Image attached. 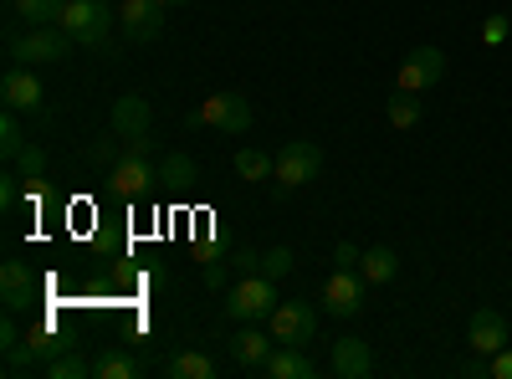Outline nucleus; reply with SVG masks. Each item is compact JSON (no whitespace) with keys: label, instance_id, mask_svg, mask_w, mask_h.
<instances>
[{"label":"nucleus","instance_id":"1","mask_svg":"<svg viewBox=\"0 0 512 379\" xmlns=\"http://www.w3.org/2000/svg\"><path fill=\"white\" fill-rule=\"evenodd\" d=\"M185 123H190V129H216L226 139H241L251 129V103L241 93H210L200 108L185 113Z\"/></svg>","mask_w":512,"mask_h":379},{"label":"nucleus","instance_id":"2","mask_svg":"<svg viewBox=\"0 0 512 379\" xmlns=\"http://www.w3.org/2000/svg\"><path fill=\"white\" fill-rule=\"evenodd\" d=\"M226 313L236 323H262L277 313V277L267 272H241V282L226 292Z\"/></svg>","mask_w":512,"mask_h":379},{"label":"nucleus","instance_id":"3","mask_svg":"<svg viewBox=\"0 0 512 379\" xmlns=\"http://www.w3.org/2000/svg\"><path fill=\"white\" fill-rule=\"evenodd\" d=\"M113 16H118L113 0H72L67 16H62V31L77 41V47L103 52L108 47V31H113Z\"/></svg>","mask_w":512,"mask_h":379},{"label":"nucleus","instance_id":"4","mask_svg":"<svg viewBox=\"0 0 512 379\" xmlns=\"http://www.w3.org/2000/svg\"><path fill=\"white\" fill-rule=\"evenodd\" d=\"M72 47H77V41H72L62 26H26L16 41H6L11 62H21V67H47V62H62Z\"/></svg>","mask_w":512,"mask_h":379},{"label":"nucleus","instance_id":"5","mask_svg":"<svg viewBox=\"0 0 512 379\" xmlns=\"http://www.w3.org/2000/svg\"><path fill=\"white\" fill-rule=\"evenodd\" d=\"M149 185H159V164H154V154L128 144V149L118 154V164L108 170V190L123 195V200H139Z\"/></svg>","mask_w":512,"mask_h":379},{"label":"nucleus","instance_id":"6","mask_svg":"<svg viewBox=\"0 0 512 379\" xmlns=\"http://www.w3.org/2000/svg\"><path fill=\"white\" fill-rule=\"evenodd\" d=\"M72 344L67 339H57V333H52V323H36L31 333H26V339H21V349L16 354H6V374H41V369H47L57 354H67Z\"/></svg>","mask_w":512,"mask_h":379},{"label":"nucleus","instance_id":"7","mask_svg":"<svg viewBox=\"0 0 512 379\" xmlns=\"http://www.w3.org/2000/svg\"><path fill=\"white\" fill-rule=\"evenodd\" d=\"M318 170H323V149L313 139H287L277 149V185L282 190H297V185L318 180Z\"/></svg>","mask_w":512,"mask_h":379},{"label":"nucleus","instance_id":"8","mask_svg":"<svg viewBox=\"0 0 512 379\" xmlns=\"http://www.w3.org/2000/svg\"><path fill=\"white\" fill-rule=\"evenodd\" d=\"M272 323V339L277 344H297V349H308L313 339H318V308L313 303H277V313L267 318Z\"/></svg>","mask_w":512,"mask_h":379},{"label":"nucleus","instance_id":"9","mask_svg":"<svg viewBox=\"0 0 512 379\" xmlns=\"http://www.w3.org/2000/svg\"><path fill=\"white\" fill-rule=\"evenodd\" d=\"M441 77H446V52H441V47H415V52L400 62L395 88H400V93H431V88H441Z\"/></svg>","mask_w":512,"mask_h":379},{"label":"nucleus","instance_id":"10","mask_svg":"<svg viewBox=\"0 0 512 379\" xmlns=\"http://www.w3.org/2000/svg\"><path fill=\"white\" fill-rule=\"evenodd\" d=\"M364 277H359V267H333L328 272V282H323V308L333 313V318H354L359 308H364Z\"/></svg>","mask_w":512,"mask_h":379},{"label":"nucleus","instance_id":"11","mask_svg":"<svg viewBox=\"0 0 512 379\" xmlns=\"http://www.w3.org/2000/svg\"><path fill=\"white\" fill-rule=\"evenodd\" d=\"M118 26H123V36L128 41H159V31H164V6L159 0H118Z\"/></svg>","mask_w":512,"mask_h":379},{"label":"nucleus","instance_id":"12","mask_svg":"<svg viewBox=\"0 0 512 379\" xmlns=\"http://www.w3.org/2000/svg\"><path fill=\"white\" fill-rule=\"evenodd\" d=\"M113 134H118L123 144L154 134V108H149V98H139V93L113 98Z\"/></svg>","mask_w":512,"mask_h":379},{"label":"nucleus","instance_id":"13","mask_svg":"<svg viewBox=\"0 0 512 379\" xmlns=\"http://www.w3.org/2000/svg\"><path fill=\"white\" fill-rule=\"evenodd\" d=\"M0 98H6V108H11V113H36L47 93H41V77H36L31 67L11 62V67H6V77H0Z\"/></svg>","mask_w":512,"mask_h":379},{"label":"nucleus","instance_id":"14","mask_svg":"<svg viewBox=\"0 0 512 379\" xmlns=\"http://www.w3.org/2000/svg\"><path fill=\"white\" fill-rule=\"evenodd\" d=\"M466 344H472L477 354H497V349H507L512 344V328H507V318L497 313V308H477L472 313V323H466Z\"/></svg>","mask_w":512,"mask_h":379},{"label":"nucleus","instance_id":"15","mask_svg":"<svg viewBox=\"0 0 512 379\" xmlns=\"http://www.w3.org/2000/svg\"><path fill=\"white\" fill-rule=\"evenodd\" d=\"M328 369H333L338 379H364V374L374 369V354H369L364 339H333V359H328Z\"/></svg>","mask_w":512,"mask_h":379},{"label":"nucleus","instance_id":"16","mask_svg":"<svg viewBox=\"0 0 512 379\" xmlns=\"http://www.w3.org/2000/svg\"><path fill=\"white\" fill-rule=\"evenodd\" d=\"M262 374H267V379H313V374H318V364H313L303 349H297V344H277V349L267 354Z\"/></svg>","mask_w":512,"mask_h":379},{"label":"nucleus","instance_id":"17","mask_svg":"<svg viewBox=\"0 0 512 379\" xmlns=\"http://www.w3.org/2000/svg\"><path fill=\"white\" fill-rule=\"evenodd\" d=\"M272 333H262V328H256V323H246L241 333H236V344H231V354H236V364L241 369H262L267 364V354H272Z\"/></svg>","mask_w":512,"mask_h":379},{"label":"nucleus","instance_id":"18","mask_svg":"<svg viewBox=\"0 0 512 379\" xmlns=\"http://www.w3.org/2000/svg\"><path fill=\"white\" fill-rule=\"evenodd\" d=\"M395 272H400V257L390 246H369L364 257H359V277L369 282V287H384V282H395Z\"/></svg>","mask_w":512,"mask_h":379},{"label":"nucleus","instance_id":"19","mask_svg":"<svg viewBox=\"0 0 512 379\" xmlns=\"http://www.w3.org/2000/svg\"><path fill=\"white\" fill-rule=\"evenodd\" d=\"M195 180H200V164H195L190 154L169 149V154L159 159V185H169V190H185V185H195Z\"/></svg>","mask_w":512,"mask_h":379},{"label":"nucleus","instance_id":"20","mask_svg":"<svg viewBox=\"0 0 512 379\" xmlns=\"http://www.w3.org/2000/svg\"><path fill=\"white\" fill-rule=\"evenodd\" d=\"M144 369H149L144 359L123 354V349H103V354L93 359V374H98V379H139Z\"/></svg>","mask_w":512,"mask_h":379},{"label":"nucleus","instance_id":"21","mask_svg":"<svg viewBox=\"0 0 512 379\" xmlns=\"http://www.w3.org/2000/svg\"><path fill=\"white\" fill-rule=\"evenodd\" d=\"M67 6H72V0H16V16L26 26H62Z\"/></svg>","mask_w":512,"mask_h":379},{"label":"nucleus","instance_id":"22","mask_svg":"<svg viewBox=\"0 0 512 379\" xmlns=\"http://www.w3.org/2000/svg\"><path fill=\"white\" fill-rule=\"evenodd\" d=\"M26 144H31V139H26V129H21V113H11V108H6V118H0V159L16 164Z\"/></svg>","mask_w":512,"mask_h":379},{"label":"nucleus","instance_id":"23","mask_svg":"<svg viewBox=\"0 0 512 379\" xmlns=\"http://www.w3.org/2000/svg\"><path fill=\"white\" fill-rule=\"evenodd\" d=\"M236 175L241 180H272L277 175V159L262 149H236Z\"/></svg>","mask_w":512,"mask_h":379},{"label":"nucleus","instance_id":"24","mask_svg":"<svg viewBox=\"0 0 512 379\" xmlns=\"http://www.w3.org/2000/svg\"><path fill=\"white\" fill-rule=\"evenodd\" d=\"M164 369L175 374V379H216V364H210L200 349H190V354H175V359H169Z\"/></svg>","mask_w":512,"mask_h":379},{"label":"nucleus","instance_id":"25","mask_svg":"<svg viewBox=\"0 0 512 379\" xmlns=\"http://www.w3.org/2000/svg\"><path fill=\"white\" fill-rule=\"evenodd\" d=\"M384 113H390V123H395V129L405 134V129H415V123H420V93H400L395 88V98H390V108H384Z\"/></svg>","mask_w":512,"mask_h":379},{"label":"nucleus","instance_id":"26","mask_svg":"<svg viewBox=\"0 0 512 379\" xmlns=\"http://www.w3.org/2000/svg\"><path fill=\"white\" fill-rule=\"evenodd\" d=\"M41 374H47V379H82V374H93V359H82L77 349H67V354H57Z\"/></svg>","mask_w":512,"mask_h":379},{"label":"nucleus","instance_id":"27","mask_svg":"<svg viewBox=\"0 0 512 379\" xmlns=\"http://www.w3.org/2000/svg\"><path fill=\"white\" fill-rule=\"evenodd\" d=\"M16 170H21L26 185H41V175H47V149H41V144H26L21 159H16Z\"/></svg>","mask_w":512,"mask_h":379},{"label":"nucleus","instance_id":"28","mask_svg":"<svg viewBox=\"0 0 512 379\" xmlns=\"http://www.w3.org/2000/svg\"><path fill=\"white\" fill-rule=\"evenodd\" d=\"M26 287H36V272L26 262H6V267H0V292H26Z\"/></svg>","mask_w":512,"mask_h":379},{"label":"nucleus","instance_id":"29","mask_svg":"<svg viewBox=\"0 0 512 379\" xmlns=\"http://www.w3.org/2000/svg\"><path fill=\"white\" fill-rule=\"evenodd\" d=\"M262 272H267V277H287V272H292V251H287V246L262 251Z\"/></svg>","mask_w":512,"mask_h":379},{"label":"nucleus","instance_id":"30","mask_svg":"<svg viewBox=\"0 0 512 379\" xmlns=\"http://www.w3.org/2000/svg\"><path fill=\"white\" fill-rule=\"evenodd\" d=\"M507 36H512V21L507 16H487L482 21V41H487V47H502Z\"/></svg>","mask_w":512,"mask_h":379},{"label":"nucleus","instance_id":"31","mask_svg":"<svg viewBox=\"0 0 512 379\" xmlns=\"http://www.w3.org/2000/svg\"><path fill=\"white\" fill-rule=\"evenodd\" d=\"M21 339H26V333L16 328V313H6V318H0V354H16Z\"/></svg>","mask_w":512,"mask_h":379},{"label":"nucleus","instance_id":"32","mask_svg":"<svg viewBox=\"0 0 512 379\" xmlns=\"http://www.w3.org/2000/svg\"><path fill=\"white\" fill-rule=\"evenodd\" d=\"M487 379H512V344L497 349V354L487 359Z\"/></svg>","mask_w":512,"mask_h":379},{"label":"nucleus","instance_id":"33","mask_svg":"<svg viewBox=\"0 0 512 379\" xmlns=\"http://www.w3.org/2000/svg\"><path fill=\"white\" fill-rule=\"evenodd\" d=\"M113 139H118V134H108V139H98V144L88 149V159H93V164H118V144H113Z\"/></svg>","mask_w":512,"mask_h":379},{"label":"nucleus","instance_id":"34","mask_svg":"<svg viewBox=\"0 0 512 379\" xmlns=\"http://www.w3.org/2000/svg\"><path fill=\"white\" fill-rule=\"evenodd\" d=\"M231 267H236V272H262V251H251V246H236Z\"/></svg>","mask_w":512,"mask_h":379},{"label":"nucleus","instance_id":"35","mask_svg":"<svg viewBox=\"0 0 512 379\" xmlns=\"http://www.w3.org/2000/svg\"><path fill=\"white\" fill-rule=\"evenodd\" d=\"M0 303H6V313H26V308L36 303V287H26V292H0Z\"/></svg>","mask_w":512,"mask_h":379},{"label":"nucleus","instance_id":"36","mask_svg":"<svg viewBox=\"0 0 512 379\" xmlns=\"http://www.w3.org/2000/svg\"><path fill=\"white\" fill-rule=\"evenodd\" d=\"M359 257H364V251H359L354 241H338V246H333V267H359Z\"/></svg>","mask_w":512,"mask_h":379},{"label":"nucleus","instance_id":"37","mask_svg":"<svg viewBox=\"0 0 512 379\" xmlns=\"http://www.w3.org/2000/svg\"><path fill=\"white\" fill-rule=\"evenodd\" d=\"M16 200H21V170H16V175H6V180H0V205L11 210Z\"/></svg>","mask_w":512,"mask_h":379},{"label":"nucleus","instance_id":"38","mask_svg":"<svg viewBox=\"0 0 512 379\" xmlns=\"http://www.w3.org/2000/svg\"><path fill=\"white\" fill-rule=\"evenodd\" d=\"M461 374H466V379H487V354H477L472 364H461Z\"/></svg>","mask_w":512,"mask_h":379},{"label":"nucleus","instance_id":"39","mask_svg":"<svg viewBox=\"0 0 512 379\" xmlns=\"http://www.w3.org/2000/svg\"><path fill=\"white\" fill-rule=\"evenodd\" d=\"M205 287H226V267H221V262L205 267Z\"/></svg>","mask_w":512,"mask_h":379},{"label":"nucleus","instance_id":"40","mask_svg":"<svg viewBox=\"0 0 512 379\" xmlns=\"http://www.w3.org/2000/svg\"><path fill=\"white\" fill-rule=\"evenodd\" d=\"M159 6H164V11H180V6H190V0H159Z\"/></svg>","mask_w":512,"mask_h":379}]
</instances>
